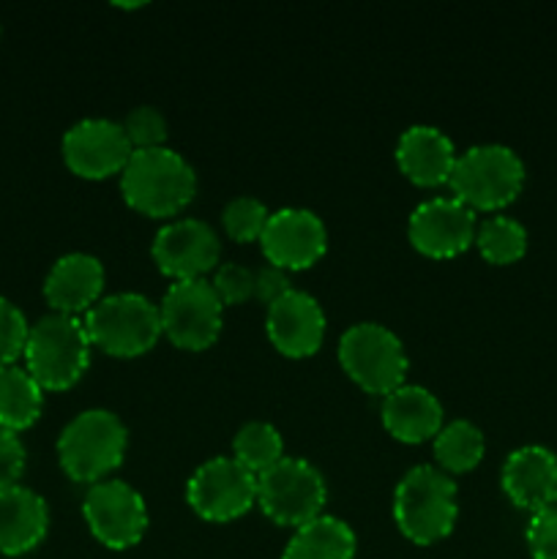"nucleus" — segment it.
Instances as JSON below:
<instances>
[{"instance_id":"obj_1","label":"nucleus","mask_w":557,"mask_h":559,"mask_svg":"<svg viewBox=\"0 0 557 559\" xmlns=\"http://www.w3.org/2000/svg\"><path fill=\"white\" fill-rule=\"evenodd\" d=\"M120 191L123 200L145 216H175L194 197L197 175L173 147H140L120 173Z\"/></svg>"},{"instance_id":"obj_2","label":"nucleus","mask_w":557,"mask_h":559,"mask_svg":"<svg viewBox=\"0 0 557 559\" xmlns=\"http://www.w3.org/2000/svg\"><path fill=\"white\" fill-rule=\"evenodd\" d=\"M457 516V484L446 469L415 464L402 475L393 495V519L404 538L418 546L437 544L451 535Z\"/></svg>"},{"instance_id":"obj_3","label":"nucleus","mask_w":557,"mask_h":559,"mask_svg":"<svg viewBox=\"0 0 557 559\" xmlns=\"http://www.w3.org/2000/svg\"><path fill=\"white\" fill-rule=\"evenodd\" d=\"M91 336L82 317L49 314L31 325L25 344V369L44 391H66L85 374L91 364Z\"/></svg>"},{"instance_id":"obj_4","label":"nucleus","mask_w":557,"mask_h":559,"mask_svg":"<svg viewBox=\"0 0 557 559\" xmlns=\"http://www.w3.org/2000/svg\"><path fill=\"white\" fill-rule=\"evenodd\" d=\"M129 429L112 409L93 407L76 413L58 437V459L76 484H98L126 456Z\"/></svg>"},{"instance_id":"obj_5","label":"nucleus","mask_w":557,"mask_h":559,"mask_svg":"<svg viewBox=\"0 0 557 559\" xmlns=\"http://www.w3.org/2000/svg\"><path fill=\"white\" fill-rule=\"evenodd\" d=\"M448 183L453 197L473 211H497L522 191L524 164L513 147L484 142L459 153Z\"/></svg>"},{"instance_id":"obj_6","label":"nucleus","mask_w":557,"mask_h":559,"mask_svg":"<svg viewBox=\"0 0 557 559\" xmlns=\"http://www.w3.org/2000/svg\"><path fill=\"white\" fill-rule=\"evenodd\" d=\"M82 322L91 342L118 358L147 353L164 333L158 304L140 293L102 295L85 311Z\"/></svg>"},{"instance_id":"obj_7","label":"nucleus","mask_w":557,"mask_h":559,"mask_svg":"<svg viewBox=\"0 0 557 559\" xmlns=\"http://www.w3.org/2000/svg\"><path fill=\"white\" fill-rule=\"evenodd\" d=\"M339 364L364 391L388 396L404 385L407 353L391 328L380 322H355L339 338Z\"/></svg>"},{"instance_id":"obj_8","label":"nucleus","mask_w":557,"mask_h":559,"mask_svg":"<svg viewBox=\"0 0 557 559\" xmlns=\"http://www.w3.org/2000/svg\"><path fill=\"white\" fill-rule=\"evenodd\" d=\"M325 500V478L309 459L282 456L257 475V502L268 519L284 527H300L322 516Z\"/></svg>"},{"instance_id":"obj_9","label":"nucleus","mask_w":557,"mask_h":559,"mask_svg":"<svg viewBox=\"0 0 557 559\" xmlns=\"http://www.w3.org/2000/svg\"><path fill=\"white\" fill-rule=\"evenodd\" d=\"M162 331L175 347L205 349L216 342L224 322V304L208 278H183L173 282L158 304Z\"/></svg>"},{"instance_id":"obj_10","label":"nucleus","mask_w":557,"mask_h":559,"mask_svg":"<svg viewBox=\"0 0 557 559\" xmlns=\"http://www.w3.org/2000/svg\"><path fill=\"white\" fill-rule=\"evenodd\" d=\"M186 500L208 522H233L257 502V475L235 456L205 459L186 484Z\"/></svg>"},{"instance_id":"obj_11","label":"nucleus","mask_w":557,"mask_h":559,"mask_svg":"<svg viewBox=\"0 0 557 559\" xmlns=\"http://www.w3.org/2000/svg\"><path fill=\"white\" fill-rule=\"evenodd\" d=\"M82 513L93 538L115 551L140 544L151 522L140 491L118 478L93 484L82 502Z\"/></svg>"},{"instance_id":"obj_12","label":"nucleus","mask_w":557,"mask_h":559,"mask_svg":"<svg viewBox=\"0 0 557 559\" xmlns=\"http://www.w3.org/2000/svg\"><path fill=\"white\" fill-rule=\"evenodd\" d=\"M60 151L71 173L96 180L123 173L134 147L118 120L82 118L63 134Z\"/></svg>"},{"instance_id":"obj_13","label":"nucleus","mask_w":557,"mask_h":559,"mask_svg":"<svg viewBox=\"0 0 557 559\" xmlns=\"http://www.w3.org/2000/svg\"><path fill=\"white\" fill-rule=\"evenodd\" d=\"M158 271L173 276L175 282L183 278H205L208 271L218 262L222 243L218 235L205 218H175L156 233L151 246Z\"/></svg>"},{"instance_id":"obj_14","label":"nucleus","mask_w":557,"mask_h":559,"mask_svg":"<svg viewBox=\"0 0 557 559\" xmlns=\"http://www.w3.org/2000/svg\"><path fill=\"white\" fill-rule=\"evenodd\" d=\"M475 211L457 197H431L424 200L407 222L410 243L426 257L446 260L457 257L475 240Z\"/></svg>"},{"instance_id":"obj_15","label":"nucleus","mask_w":557,"mask_h":559,"mask_svg":"<svg viewBox=\"0 0 557 559\" xmlns=\"http://www.w3.org/2000/svg\"><path fill=\"white\" fill-rule=\"evenodd\" d=\"M260 246L271 265L298 271L315 265L325 254L328 229L309 207H282L268 218Z\"/></svg>"},{"instance_id":"obj_16","label":"nucleus","mask_w":557,"mask_h":559,"mask_svg":"<svg viewBox=\"0 0 557 559\" xmlns=\"http://www.w3.org/2000/svg\"><path fill=\"white\" fill-rule=\"evenodd\" d=\"M325 311L306 289H289L268 306L265 328L273 347L289 358H306L320 349L325 338Z\"/></svg>"},{"instance_id":"obj_17","label":"nucleus","mask_w":557,"mask_h":559,"mask_svg":"<svg viewBox=\"0 0 557 559\" xmlns=\"http://www.w3.org/2000/svg\"><path fill=\"white\" fill-rule=\"evenodd\" d=\"M502 491L517 508L538 513L557 502V456L544 445H524L502 464Z\"/></svg>"},{"instance_id":"obj_18","label":"nucleus","mask_w":557,"mask_h":559,"mask_svg":"<svg viewBox=\"0 0 557 559\" xmlns=\"http://www.w3.org/2000/svg\"><path fill=\"white\" fill-rule=\"evenodd\" d=\"M102 293L104 265L96 254L87 251H69L58 257L44 278V298L58 314L85 317Z\"/></svg>"},{"instance_id":"obj_19","label":"nucleus","mask_w":557,"mask_h":559,"mask_svg":"<svg viewBox=\"0 0 557 559\" xmlns=\"http://www.w3.org/2000/svg\"><path fill=\"white\" fill-rule=\"evenodd\" d=\"M457 156L451 136L429 123L410 126L396 142L399 169L418 186L448 183Z\"/></svg>"},{"instance_id":"obj_20","label":"nucleus","mask_w":557,"mask_h":559,"mask_svg":"<svg viewBox=\"0 0 557 559\" xmlns=\"http://www.w3.org/2000/svg\"><path fill=\"white\" fill-rule=\"evenodd\" d=\"M47 530L49 508L42 495L22 484L0 491V555H27L47 538Z\"/></svg>"},{"instance_id":"obj_21","label":"nucleus","mask_w":557,"mask_h":559,"mask_svg":"<svg viewBox=\"0 0 557 559\" xmlns=\"http://www.w3.org/2000/svg\"><path fill=\"white\" fill-rule=\"evenodd\" d=\"M380 418L388 435L415 445V442L435 440L437 431L442 429V404L429 388L404 382L396 391L382 396Z\"/></svg>"},{"instance_id":"obj_22","label":"nucleus","mask_w":557,"mask_h":559,"mask_svg":"<svg viewBox=\"0 0 557 559\" xmlns=\"http://www.w3.org/2000/svg\"><path fill=\"white\" fill-rule=\"evenodd\" d=\"M355 549H358V540H355L353 527L344 519L322 513L295 527L282 559H355Z\"/></svg>"},{"instance_id":"obj_23","label":"nucleus","mask_w":557,"mask_h":559,"mask_svg":"<svg viewBox=\"0 0 557 559\" xmlns=\"http://www.w3.org/2000/svg\"><path fill=\"white\" fill-rule=\"evenodd\" d=\"M44 407V388L25 366H0V426L20 435L31 429Z\"/></svg>"},{"instance_id":"obj_24","label":"nucleus","mask_w":557,"mask_h":559,"mask_svg":"<svg viewBox=\"0 0 557 559\" xmlns=\"http://www.w3.org/2000/svg\"><path fill=\"white\" fill-rule=\"evenodd\" d=\"M486 440L484 431L467 418H457L442 424L435 435V459L440 469L451 473H467L484 459Z\"/></svg>"},{"instance_id":"obj_25","label":"nucleus","mask_w":557,"mask_h":559,"mask_svg":"<svg viewBox=\"0 0 557 559\" xmlns=\"http://www.w3.org/2000/svg\"><path fill=\"white\" fill-rule=\"evenodd\" d=\"M475 246H478L481 257L491 265H511V262L522 260L528 251V229L511 216L484 218L475 229Z\"/></svg>"},{"instance_id":"obj_26","label":"nucleus","mask_w":557,"mask_h":559,"mask_svg":"<svg viewBox=\"0 0 557 559\" xmlns=\"http://www.w3.org/2000/svg\"><path fill=\"white\" fill-rule=\"evenodd\" d=\"M233 456L244 464L249 473L260 475L284 456L282 435L273 424L265 420H249L240 426L233 437Z\"/></svg>"},{"instance_id":"obj_27","label":"nucleus","mask_w":557,"mask_h":559,"mask_svg":"<svg viewBox=\"0 0 557 559\" xmlns=\"http://www.w3.org/2000/svg\"><path fill=\"white\" fill-rule=\"evenodd\" d=\"M268 218H271V211L265 207V202H260L257 197H235L224 205L222 222L224 229L233 240H240V243H249V240H260L262 229H265Z\"/></svg>"},{"instance_id":"obj_28","label":"nucleus","mask_w":557,"mask_h":559,"mask_svg":"<svg viewBox=\"0 0 557 559\" xmlns=\"http://www.w3.org/2000/svg\"><path fill=\"white\" fill-rule=\"evenodd\" d=\"M27 333L31 325L20 306L0 295V366H14L16 358L25 355Z\"/></svg>"},{"instance_id":"obj_29","label":"nucleus","mask_w":557,"mask_h":559,"mask_svg":"<svg viewBox=\"0 0 557 559\" xmlns=\"http://www.w3.org/2000/svg\"><path fill=\"white\" fill-rule=\"evenodd\" d=\"M123 131L134 151H140V147H158L167 140V118L153 104H140V107H134L126 115Z\"/></svg>"},{"instance_id":"obj_30","label":"nucleus","mask_w":557,"mask_h":559,"mask_svg":"<svg viewBox=\"0 0 557 559\" xmlns=\"http://www.w3.org/2000/svg\"><path fill=\"white\" fill-rule=\"evenodd\" d=\"M211 284L224 306H238L254 298V271L240 265V262H222V265H216Z\"/></svg>"},{"instance_id":"obj_31","label":"nucleus","mask_w":557,"mask_h":559,"mask_svg":"<svg viewBox=\"0 0 557 559\" xmlns=\"http://www.w3.org/2000/svg\"><path fill=\"white\" fill-rule=\"evenodd\" d=\"M524 538H528V549L533 559H557V502L533 513Z\"/></svg>"},{"instance_id":"obj_32","label":"nucleus","mask_w":557,"mask_h":559,"mask_svg":"<svg viewBox=\"0 0 557 559\" xmlns=\"http://www.w3.org/2000/svg\"><path fill=\"white\" fill-rule=\"evenodd\" d=\"M25 462L27 453L16 431L0 426V491L20 484L22 473H25Z\"/></svg>"},{"instance_id":"obj_33","label":"nucleus","mask_w":557,"mask_h":559,"mask_svg":"<svg viewBox=\"0 0 557 559\" xmlns=\"http://www.w3.org/2000/svg\"><path fill=\"white\" fill-rule=\"evenodd\" d=\"M289 289H293V284H289V276L284 267L265 262V265H260L254 271V298L260 304L271 306L273 300H278Z\"/></svg>"}]
</instances>
